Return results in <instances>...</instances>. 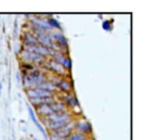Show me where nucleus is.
I'll return each mask as SVG.
<instances>
[{
    "label": "nucleus",
    "mask_w": 158,
    "mask_h": 140,
    "mask_svg": "<svg viewBox=\"0 0 158 140\" xmlns=\"http://www.w3.org/2000/svg\"><path fill=\"white\" fill-rule=\"evenodd\" d=\"M41 121L43 123H63L68 124L72 122V114L67 111L58 112V113H52L47 117H42Z\"/></svg>",
    "instance_id": "obj_1"
},
{
    "label": "nucleus",
    "mask_w": 158,
    "mask_h": 140,
    "mask_svg": "<svg viewBox=\"0 0 158 140\" xmlns=\"http://www.w3.org/2000/svg\"><path fill=\"white\" fill-rule=\"evenodd\" d=\"M27 96L29 97V99H41V98H54V93H50L48 90L41 89L39 87L31 88L26 90Z\"/></svg>",
    "instance_id": "obj_2"
},
{
    "label": "nucleus",
    "mask_w": 158,
    "mask_h": 140,
    "mask_svg": "<svg viewBox=\"0 0 158 140\" xmlns=\"http://www.w3.org/2000/svg\"><path fill=\"white\" fill-rule=\"evenodd\" d=\"M36 38L38 44H40V46L46 47L51 49L53 46V40H52V36L50 33H40V32H36Z\"/></svg>",
    "instance_id": "obj_3"
},
{
    "label": "nucleus",
    "mask_w": 158,
    "mask_h": 140,
    "mask_svg": "<svg viewBox=\"0 0 158 140\" xmlns=\"http://www.w3.org/2000/svg\"><path fill=\"white\" fill-rule=\"evenodd\" d=\"M52 60H54L56 63L61 65L64 70H70L72 69V61L67 55L64 53H53Z\"/></svg>",
    "instance_id": "obj_4"
},
{
    "label": "nucleus",
    "mask_w": 158,
    "mask_h": 140,
    "mask_svg": "<svg viewBox=\"0 0 158 140\" xmlns=\"http://www.w3.org/2000/svg\"><path fill=\"white\" fill-rule=\"evenodd\" d=\"M74 129H75V122H70V123L66 124L64 127L60 128L59 131H54V133L56 134L59 137L62 138V139L67 140V138L70 137V134L73 133V131H74Z\"/></svg>",
    "instance_id": "obj_5"
},
{
    "label": "nucleus",
    "mask_w": 158,
    "mask_h": 140,
    "mask_svg": "<svg viewBox=\"0 0 158 140\" xmlns=\"http://www.w3.org/2000/svg\"><path fill=\"white\" fill-rule=\"evenodd\" d=\"M22 57L23 59L26 60L28 62H36V63H40V62L45 61V58L41 57V55H38L36 53L31 52V51H28V50L23 49L22 50Z\"/></svg>",
    "instance_id": "obj_6"
},
{
    "label": "nucleus",
    "mask_w": 158,
    "mask_h": 140,
    "mask_svg": "<svg viewBox=\"0 0 158 140\" xmlns=\"http://www.w3.org/2000/svg\"><path fill=\"white\" fill-rule=\"evenodd\" d=\"M75 129L79 133L88 135V134L91 133V125L84 119H79V121L75 122Z\"/></svg>",
    "instance_id": "obj_7"
},
{
    "label": "nucleus",
    "mask_w": 158,
    "mask_h": 140,
    "mask_svg": "<svg viewBox=\"0 0 158 140\" xmlns=\"http://www.w3.org/2000/svg\"><path fill=\"white\" fill-rule=\"evenodd\" d=\"M50 34H51V36H52L53 43H56L62 48H67L66 38H65V36L63 35L61 32H53V33H50Z\"/></svg>",
    "instance_id": "obj_8"
},
{
    "label": "nucleus",
    "mask_w": 158,
    "mask_h": 140,
    "mask_svg": "<svg viewBox=\"0 0 158 140\" xmlns=\"http://www.w3.org/2000/svg\"><path fill=\"white\" fill-rule=\"evenodd\" d=\"M47 65H48L49 70L50 71H52L54 74H59V75L61 76H64L65 75V70L63 69L62 66H61L59 63H56V62L54 61V60H49L48 63H47Z\"/></svg>",
    "instance_id": "obj_9"
},
{
    "label": "nucleus",
    "mask_w": 158,
    "mask_h": 140,
    "mask_svg": "<svg viewBox=\"0 0 158 140\" xmlns=\"http://www.w3.org/2000/svg\"><path fill=\"white\" fill-rule=\"evenodd\" d=\"M36 111L41 119H42V117H47L48 115H50V114L53 113L52 110H51V108H50V103H48V104L39 105V107L36 108Z\"/></svg>",
    "instance_id": "obj_10"
},
{
    "label": "nucleus",
    "mask_w": 158,
    "mask_h": 140,
    "mask_svg": "<svg viewBox=\"0 0 158 140\" xmlns=\"http://www.w3.org/2000/svg\"><path fill=\"white\" fill-rule=\"evenodd\" d=\"M56 88L61 89L62 91H65V93H70L72 91V83L66 79H60L59 81H56L55 84Z\"/></svg>",
    "instance_id": "obj_11"
},
{
    "label": "nucleus",
    "mask_w": 158,
    "mask_h": 140,
    "mask_svg": "<svg viewBox=\"0 0 158 140\" xmlns=\"http://www.w3.org/2000/svg\"><path fill=\"white\" fill-rule=\"evenodd\" d=\"M23 40H24L25 46H27V47H31V46L38 45V41H37L36 36L33 35V34H31V33L25 34L24 39H23Z\"/></svg>",
    "instance_id": "obj_12"
},
{
    "label": "nucleus",
    "mask_w": 158,
    "mask_h": 140,
    "mask_svg": "<svg viewBox=\"0 0 158 140\" xmlns=\"http://www.w3.org/2000/svg\"><path fill=\"white\" fill-rule=\"evenodd\" d=\"M64 101H65V104L68 105V107H78V101H77L76 97L73 95H68V96H65L64 98Z\"/></svg>",
    "instance_id": "obj_13"
},
{
    "label": "nucleus",
    "mask_w": 158,
    "mask_h": 140,
    "mask_svg": "<svg viewBox=\"0 0 158 140\" xmlns=\"http://www.w3.org/2000/svg\"><path fill=\"white\" fill-rule=\"evenodd\" d=\"M87 135L86 134L79 133V131H73L70 136L67 138V140H86Z\"/></svg>",
    "instance_id": "obj_14"
},
{
    "label": "nucleus",
    "mask_w": 158,
    "mask_h": 140,
    "mask_svg": "<svg viewBox=\"0 0 158 140\" xmlns=\"http://www.w3.org/2000/svg\"><path fill=\"white\" fill-rule=\"evenodd\" d=\"M49 21V24L51 25V27L52 28H56V29H61V25H60V23H59V21L56 19H49L48 20Z\"/></svg>",
    "instance_id": "obj_15"
},
{
    "label": "nucleus",
    "mask_w": 158,
    "mask_h": 140,
    "mask_svg": "<svg viewBox=\"0 0 158 140\" xmlns=\"http://www.w3.org/2000/svg\"><path fill=\"white\" fill-rule=\"evenodd\" d=\"M27 108H28V113H29V116H31V121H33L35 124H37V123H38V121H37V119H36V115H35V112H34V110L31 109V107H29V104L27 105Z\"/></svg>",
    "instance_id": "obj_16"
},
{
    "label": "nucleus",
    "mask_w": 158,
    "mask_h": 140,
    "mask_svg": "<svg viewBox=\"0 0 158 140\" xmlns=\"http://www.w3.org/2000/svg\"><path fill=\"white\" fill-rule=\"evenodd\" d=\"M48 137H49V139L50 140H65V139H62L61 137H59V136L56 135L54 131H49Z\"/></svg>",
    "instance_id": "obj_17"
},
{
    "label": "nucleus",
    "mask_w": 158,
    "mask_h": 140,
    "mask_svg": "<svg viewBox=\"0 0 158 140\" xmlns=\"http://www.w3.org/2000/svg\"><path fill=\"white\" fill-rule=\"evenodd\" d=\"M36 126H37V127H38V129L41 131V134H42V135L45 136V137H46V138L48 137V134H47V131H45V128H43L42 126H41V124H40V123H37V124H36Z\"/></svg>",
    "instance_id": "obj_18"
},
{
    "label": "nucleus",
    "mask_w": 158,
    "mask_h": 140,
    "mask_svg": "<svg viewBox=\"0 0 158 140\" xmlns=\"http://www.w3.org/2000/svg\"><path fill=\"white\" fill-rule=\"evenodd\" d=\"M103 28L105 31H110L112 29V26H110V23L108 21H104L103 22Z\"/></svg>",
    "instance_id": "obj_19"
},
{
    "label": "nucleus",
    "mask_w": 158,
    "mask_h": 140,
    "mask_svg": "<svg viewBox=\"0 0 158 140\" xmlns=\"http://www.w3.org/2000/svg\"><path fill=\"white\" fill-rule=\"evenodd\" d=\"M34 140H37V139H36V138H35V139H34Z\"/></svg>",
    "instance_id": "obj_20"
}]
</instances>
